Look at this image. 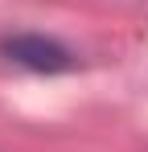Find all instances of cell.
Listing matches in <instances>:
<instances>
[{"mask_svg":"<svg viewBox=\"0 0 148 152\" xmlns=\"http://www.w3.org/2000/svg\"><path fill=\"white\" fill-rule=\"evenodd\" d=\"M0 53L8 62L25 66V70H33V74H66V70H74V53L62 41L45 37V33H12V37L0 41Z\"/></svg>","mask_w":148,"mask_h":152,"instance_id":"6da1fadb","label":"cell"}]
</instances>
